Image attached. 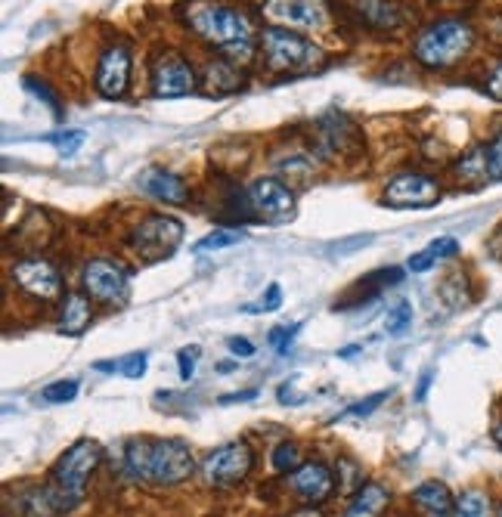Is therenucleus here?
<instances>
[{"label": "nucleus", "mask_w": 502, "mask_h": 517, "mask_svg": "<svg viewBox=\"0 0 502 517\" xmlns=\"http://www.w3.org/2000/svg\"><path fill=\"white\" fill-rule=\"evenodd\" d=\"M124 471L131 480L149 483V487H177L186 477H193L196 459L183 440L137 437L124 446Z\"/></svg>", "instance_id": "1"}, {"label": "nucleus", "mask_w": 502, "mask_h": 517, "mask_svg": "<svg viewBox=\"0 0 502 517\" xmlns=\"http://www.w3.org/2000/svg\"><path fill=\"white\" fill-rule=\"evenodd\" d=\"M186 22H190L193 35H199V41L211 44L214 50L248 56L255 47V25L230 4H196Z\"/></svg>", "instance_id": "2"}, {"label": "nucleus", "mask_w": 502, "mask_h": 517, "mask_svg": "<svg viewBox=\"0 0 502 517\" xmlns=\"http://www.w3.org/2000/svg\"><path fill=\"white\" fill-rule=\"evenodd\" d=\"M475 47V28L465 19H437L428 28L419 31L413 44V56L419 66L431 72L453 69Z\"/></svg>", "instance_id": "3"}, {"label": "nucleus", "mask_w": 502, "mask_h": 517, "mask_svg": "<svg viewBox=\"0 0 502 517\" xmlns=\"http://www.w3.org/2000/svg\"><path fill=\"white\" fill-rule=\"evenodd\" d=\"M100 459H103V452L93 440H78L75 446H69L66 452H62V459L56 462V468L50 474V490L56 493L62 514L72 511L84 499L87 480H90L93 471H97Z\"/></svg>", "instance_id": "4"}, {"label": "nucleus", "mask_w": 502, "mask_h": 517, "mask_svg": "<svg viewBox=\"0 0 502 517\" xmlns=\"http://www.w3.org/2000/svg\"><path fill=\"white\" fill-rule=\"evenodd\" d=\"M261 56L270 72H286V75H301L310 72L323 59V50L310 44L307 38L295 35V31L270 25L261 35Z\"/></svg>", "instance_id": "5"}, {"label": "nucleus", "mask_w": 502, "mask_h": 517, "mask_svg": "<svg viewBox=\"0 0 502 517\" xmlns=\"http://www.w3.org/2000/svg\"><path fill=\"white\" fill-rule=\"evenodd\" d=\"M251 465H255V452H251V446L245 440H236V443L217 446L211 452V456L202 462V477L208 487L227 490L248 477Z\"/></svg>", "instance_id": "6"}, {"label": "nucleus", "mask_w": 502, "mask_h": 517, "mask_svg": "<svg viewBox=\"0 0 502 517\" xmlns=\"http://www.w3.org/2000/svg\"><path fill=\"white\" fill-rule=\"evenodd\" d=\"M180 242H183V223L165 214L146 217L134 233V251L149 264H159L165 257H171Z\"/></svg>", "instance_id": "7"}, {"label": "nucleus", "mask_w": 502, "mask_h": 517, "mask_svg": "<svg viewBox=\"0 0 502 517\" xmlns=\"http://www.w3.org/2000/svg\"><path fill=\"white\" fill-rule=\"evenodd\" d=\"M84 288L93 301L109 304V307H124L131 298V285L124 270L106 257H97V261H87L84 267Z\"/></svg>", "instance_id": "8"}, {"label": "nucleus", "mask_w": 502, "mask_h": 517, "mask_svg": "<svg viewBox=\"0 0 502 517\" xmlns=\"http://www.w3.org/2000/svg\"><path fill=\"white\" fill-rule=\"evenodd\" d=\"M264 16L298 31H323L329 25L326 0H264Z\"/></svg>", "instance_id": "9"}, {"label": "nucleus", "mask_w": 502, "mask_h": 517, "mask_svg": "<svg viewBox=\"0 0 502 517\" xmlns=\"http://www.w3.org/2000/svg\"><path fill=\"white\" fill-rule=\"evenodd\" d=\"M248 205L258 211L261 220L267 223H289L295 217V196L286 183L273 177H261L248 186Z\"/></svg>", "instance_id": "10"}, {"label": "nucleus", "mask_w": 502, "mask_h": 517, "mask_svg": "<svg viewBox=\"0 0 502 517\" xmlns=\"http://www.w3.org/2000/svg\"><path fill=\"white\" fill-rule=\"evenodd\" d=\"M382 202L388 208H431L441 202V186L425 174H400L385 186Z\"/></svg>", "instance_id": "11"}, {"label": "nucleus", "mask_w": 502, "mask_h": 517, "mask_svg": "<svg viewBox=\"0 0 502 517\" xmlns=\"http://www.w3.org/2000/svg\"><path fill=\"white\" fill-rule=\"evenodd\" d=\"M196 87V72L190 59L180 53H162L152 62V93L174 100V96H186Z\"/></svg>", "instance_id": "12"}, {"label": "nucleus", "mask_w": 502, "mask_h": 517, "mask_svg": "<svg viewBox=\"0 0 502 517\" xmlns=\"http://www.w3.org/2000/svg\"><path fill=\"white\" fill-rule=\"evenodd\" d=\"M13 282L22 288L25 295L38 301H53L62 295V279L59 270L44 261V257H25V261L13 264Z\"/></svg>", "instance_id": "13"}, {"label": "nucleus", "mask_w": 502, "mask_h": 517, "mask_svg": "<svg viewBox=\"0 0 502 517\" xmlns=\"http://www.w3.org/2000/svg\"><path fill=\"white\" fill-rule=\"evenodd\" d=\"M131 81V53L124 44H112L97 66V93L103 100H121Z\"/></svg>", "instance_id": "14"}, {"label": "nucleus", "mask_w": 502, "mask_h": 517, "mask_svg": "<svg viewBox=\"0 0 502 517\" xmlns=\"http://www.w3.org/2000/svg\"><path fill=\"white\" fill-rule=\"evenodd\" d=\"M357 149H360V134L344 115L335 112L317 121V152L323 158H344Z\"/></svg>", "instance_id": "15"}, {"label": "nucleus", "mask_w": 502, "mask_h": 517, "mask_svg": "<svg viewBox=\"0 0 502 517\" xmlns=\"http://www.w3.org/2000/svg\"><path fill=\"white\" fill-rule=\"evenodd\" d=\"M289 487H292V493H295L301 502H307V505H320L323 499L332 496V490H335V477H332V471H329L323 462H307V465H301V468H295V471L289 474Z\"/></svg>", "instance_id": "16"}, {"label": "nucleus", "mask_w": 502, "mask_h": 517, "mask_svg": "<svg viewBox=\"0 0 502 517\" xmlns=\"http://www.w3.org/2000/svg\"><path fill=\"white\" fill-rule=\"evenodd\" d=\"M140 192H146L149 199H159L165 205H186L190 202V186H186L183 177L165 171V168H146L137 177Z\"/></svg>", "instance_id": "17"}, {"label": "nucleus", "mask_w": 502, "mask_h": 517, "mask_svg": "<svg viewBox=\"0 0 502 517\" xmlns=\"http://www.w3.org/2000/svg\"><path fill=\"white\" fill-rule=\"evenodd\" d=\"M354 10H357V19L375 31H397L406 19L403 7L394 4V0H357Z\"/></svg>", "instance_id": "18"}, {"label": "nucleus", "mask_w": 502, "mask_h": 517, "mask_svg": "<svg viewBox=\"0 0 502 517\" xmlns=\"http://www.w3.org/2000/svg\"><path fill=\"white\" fill-rule=\"evenodd\" d=\"M93 322V307L84 295H66L59 310V332L69 338H81Z\"/></svg>", "instance_id": "19"}, {"label": "nucleus", "mask_w": 502, "mask_h": 517, "mask_svg": "<svg viewBox=\"0 0 502 517\" xmlns=\"http://www.w3.org/2000/svg\"><path fill=\"white\" fill-rule=\"evenodd\" d=\"M391 493L382 487V483H363L357 490V496L344 508V517H379L388 508Z\"/></svg>", "instance_id": "20"}, {"label": "nucleus", "mask_w": 502, "mask_h": 517, "mask_svg": "<svg viewBox=\"0 0 502 517\" xmlns=\"http://www.w3.org/2000/svg\"><path fill=\"white\" fill-rule=\"evenodd\" d=\"M413 502L428 514V517H450L453 514V496L444 483L428 480L422 487L413 490Z\"/></svg>", "instance_id": "21"}, {"label": "nucleus", "mask_w": 502, "mask_h": 517, "mask_svg": "<svg viewBox=\"0 0 502 517\" xmlns=\"http://www.w3.org/2000/svg\"><path fill=\"white\" fill-rule=\"evenodd\" d=\"M456 177L465 180V183L490 180V171H487V146H475L468 155H462L459 165H456Z\"/></svg>", "instance_id": "22"}, {"label": "nucleus", "mask_w": 502, "mask_h": 517, "mask_svg": "<svg viewBox=\"0 0 502 517\" xmlns=\"http://www.w3.org/2000/svg\"><path fill=\"white\" fill-rule=\"evenodd\" d=\"M453 517H493L490 496L484 490H465L453 502Z\"/></svg>", "instance_id": "23"}, {"label": "nucleus", "mask_w": 502, "mask_h": 517, "mask_svg": "<svg viewBox=\"0 0 502 517\" xmlns=\"http://www.w3.org/2000/svg\"><path fill=\"white\" fill-rule=\"evenodd\" d=\"M205 78H208V87H211V90H214V87H221V90H236V87L242 84V78L236 75V69L230 66V62H221V59L211 62Z\"/></svg>", "instance_id": "24"}, {"label": "nucleus", "mask_w": 502, "mask_h": 517, "mask_svg": "<svg viewBox=\"0 0 502 517\" xmlns=\"http://www.w3.org/2000/svg\"><path fill=\"white\" fill-rule=\"evenodd\" d=\"M78 397V381H53V384H47L44 391H41V400L44 403H53V406H59V403H72Z\"/></svg>", "instance_id": "25"}, {"label": "nucleus", "mask_w": 502, "mask_h": 517, "mask_svg": "<svg viewBox=\"0 0 502 517\" xmlns=\"http://www.w3.org/2000/svg\"><path fill=\"white\" fill-rule=\"evenodd\" d=\"M239 242H245L242 230H214L211 236L196 242V251H217V248H230V245H239Z\"/></svg>", "instance_id": "26"}, {"label": "nucleus", "mask_w": 502, "mask_h": 517, "mask_svg": "<svg viewBox=\"0 0 502 517\" xmlns=\"http://www.w3.org/2000/svg\"><path fill=\"white\" fill-rule=\"evenodd\" d=\"M298 459H301V452H298V446L295 443H279L276 449H273V468L279 471V474H289V471H295V468H301L298 465Z\"/></svg>", "instance_id": "27"}, {"label": "nucleus", "mask_w": 502, "mask_h": 517, "mask_svg": "<svg viewBox=\"0 0 502 517\" xmlns=\"http://www.w3.org/2000/svg\"><path fill=\"white\" fill-rule=\"evenodd\" d=\"M410 322H413V307L406 304V301H400L394 310H388V335H403L406 329H410Z\"/></svg>", "instance_id": "28"}, {"label": "nucleus", "mask_w": 502, "mask_h": 517, "mask_svg": "<svg viewBox=\"0 0 502 517\" xmlns=\"http://www.w3.org/2000/svg\"><path fill=\"white\" fill-rule=\"evenodd\" d=\"M394 391H379V394H372V397H366V400H360V403H354L348 412H344V415H338L335 418V422H341V418H348V415H354V418H369L375 409H379L388 397H391Z\"/></svg>", "instance_id": "29"}, {"label": "nucleus", "mask_w": 502, "mask_h": 517, "mask_svg": "<svg viewBox=\"0 0 502 517\" xmlns=\"http://www.w3.org/2000/svg\"><path fill=\"white\" fill-rule=\"evenodd\" d=\"M44 140L53 143L59 149V155H75L84 143V131H62V134H50Z\"/></svg>", "instance_id": "30"}, {"label": "nucleus", "mask_w": 502, "mask_h": 517, "mask_svg": "<svg viewBox=\"0 0 502 517\" xmlns=\"http://www.w3.org/2000/svg\"><path fill=\"white\" fill-rule=\"evenodd\" d=\"M298 322H295V326H276L270 335H267V341H270V347L279 353V357H282V353H289V347H292V341H295V335H298Z\"/></svg>", "instance_id": "31"}, {"label": "nucleus", "mask_w": 502, "mask_h": 517, "mask_svg": "<svg viewBox=\"0 0 502 517\" xmlns=\"http://www.w3.org/2000/svg\"><path fill=\"white\" fill-rule=\"evenodd\" d=\"M487 171H490V180L502 183V131L487 143Z\"/></svg>", "instance_id": "32"}, {"label": "nucleus", "mask_w": 502, "mask_h": 517, "mask_svg": "<svg viewBox=\"0 0 502 517\" xmlns=\"http://www.w3.org/2000/svg\"><path fill=\"white\" fill-rule=\"evenodd\" d=\"M22 84H25V90H28V93H35L41 103H47V106L53 109V115H56V118H62V106H59V100H56V96H53V93L47 90V84H41L38 78H25Z\"/></svg>", "instance_id": "33"}, {"label": "nucleus", "mask_w": 502, "mask_h": 517, "mask_svg": "<svg viewBox=\"0 0 502 517\" xmlns=\"http://www.w3.org/2000/svg\"><path fill=\"white\" fill-rule=\"evenodd\" d=\"M199 353H202V347H199V344H193V347H183V350L177 353V366H180V381H190V378H193V372H196V360H199Z\"/></svg>", "instance_id": "34"}, {"label": "nucleus", "mask_w": 502, "mask_h": 517, "mask_svg": "<svg viewBox=\"0 0 502 517\" xmlns=\"http://www.w3.org/2000/svg\"><path fill=\"white\" fill-rule=\"evenodd\" d=\"M146 366H149V353H146V350L131 353V357L121 363V375H124V378H143V375H146Z\"/></svg>", "instance_id": "35"}, {"label": "nucleus", "mask_w": 502, "mask_h": 517, "mask_svg": "<svg viewBox=\"0 0 502 517\" xmlns=\"http://www.w3.org/2000/svg\"><path fill=\"white\" fill-rule=\"evenodd\" d=\"M428 251L437 257V261H447V257H456V254H459V242L450 239V236H444V239H434V242L428 245Z\"/></svg>", "instance_id": "36"}, {"label": "nucleus", "mask_w": 502, "mask_h": 517, "mask_svg": "<svg viewBox=\"0 0 502 517\" xmlns=\"http://www.w3.org/2000/svg\"><path fill=\"white\" fill-rule=\"evenodd\" d=\"M484 90L493 96V100L502 103V59L493 62V69H490V75H487V81H484Z\"/></svg>", "instance_id": "37"}, {"label": "nucleus", "mask_w": 502, "mask_h": 517, "mask_svg": "<svg viewBox=\"0 0 502 517\" xmlns=\"http://www.w3.org/2000/svg\"><path fill=\"white\" fill-rule=\"evenodd\" d=\"M434 264H437V257L431 251H419V254L410 257V261H406V267H410L413 273H428Z\"/></svg>", "instance_id": "38"}, {"label": "nucleus", "mask_w": 502, "mask_h": 517, "mask_svg": "<svg viewBox=\"0 0 502 517\" xmlns=\"http://www.w3.org/2000/svg\"><path fill=\"white\" fill-rule=\"evenodd\" d=\"M279 304H282V288L273 282L270 288H267V295H264V304H261V310L264 313H270V310H279Z\"/></svg>", "instance_id": "39"}, {"label": "nucleus", "mask_w": 502, "mask_h": 517, "mask_svg": "<svg viewBox=\"0 0 502 517\" xmlns=\"http://www.w3.org/2000/svg\"><path fill=\"white\" fill-rule=\"evenodd\" d=\"M227 347L236 353V357H251V353H255V344H251V341H245V338H227Z\"/></svg>", "instance_id": "40"}, {"label": "nucleus", "mask_w": 502, "mask_h": 517, "mask_svg": "<svg viewBox=\"0 0 502 517\" xmlns=\"http://www.w3.org/2000/svg\"><path fill=\"white\" fill-rule=\"evenodd\" d=\"M258 391H239V394H227L221 397V406H230V403H248V400H255Z\"/></svg>", "instance_id": "41"}, {"label": "nucleus", "mask_w": 502, "mask_h": 517, "mask_svg": "<svg viewBox=\"0 0 502 517\" xmlns=\"http://www.w3.org/2000/svg\"><path fill=\"white\" fill-rule=\"evenodd\" d=\"M279 403H289V406H298V403H304V397L292 394V384H282V387H279Z\"/></svg>", "instance_id": "42"}, {"label": "nucleus", "mask_w": 502, "mask_h": 517, "mask_svg": "<svg viewBox=\"0 0 502 517\" xmlns=\"http://www.w3.org/2000/svg\"><path fill=\"white\" fill-rule=\"evenodd\" d=\"M431 378H434V372H431V369H428V372H425V375L419 378V391H416V400H419V403H422V400L428 397V387H431Z\"/></svg>", "instance_id": "43"}, {"label": "nucleus", "mask_w": 502, "mask_h": 517, "mask_svg": "<svg viewBox=\"0 0 502 517\" xmlns=\"http://www.w3.org/2000/svg\"><path fill=\"white\" fill-rule=\"evenodd\" d=\"M295 517H323L320 511H313V508H304V511H298Z\"/></svg>", "instance_id": "44"}, {"label": "nucleus", "mask_w": 502, "mask_h": 517, "mask_svg": "<svg viewBox=\"0 0 502 517\" xmlns=\"http://www.w3.org/2000/svg\"><path fill=\"white\" fill-rule=\"evenodd\" d=\"M360 347H344L341 353H338V357H354V353H357Z\"/></svg>", "instance_id": "45"}, {"label": "nucleus", "mask_w": 502, "mask_h": 517, "mask_svg": "<svg viewBox=\"0 0 502 517\" xmlns=\"http://www.w3.org/2000/svg\"><path fill=\"white\" fill-rule=\"evenodd\" d=\"M236 366H239V363H224V366H217V372H224V375H227V372H233Z\"/></svg>", "instance_id": "46"}, {"label": "nucleus", "mask_w": 502, "mask_h": 517, "mask_svg": "<svg viewBox=\"0 0 502 517\" xmlns=\"http://www.w3.org/2000/svg\"><path fill=\"white\" fill-rule=\"evenodd\" d=\"M493 440H496V443H499V449H502V425H499V428L493 431Z\"/></svg>", "instance_id": "47"}, {"label": "nucleus", "mask_w": 502, "mask_h": 517, "mask_svg": "<svg viewBox=\"0 0 502 517\" xmlns=\"http://www.w3.org/2000/svg\"><path fill=\"white\" fill-rule=\"evenodd\" d=\"M499 517H502V508H499Z\"/></svg>", "instance_id": "48"}]
</instances>
